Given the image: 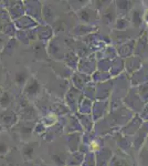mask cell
I'll list each match as a JSON object with an SVG mask.
<instances>
[{
    "instance_id": "obj_1",
    "label": "cell",
    "mask_w": 148,
    "mask_h": 166,
    "mask_svg": "<svg viewBox=\"0 0 148 166\" xmlns=\"http://www.w3.org/2000/svg\"><path fill=\"white\" fill-rule=\"evenodd\" d=\"M91 147H92V150H98V144L96 143V142H92L91 143Z\"/></svg>"
}]
</instances>
